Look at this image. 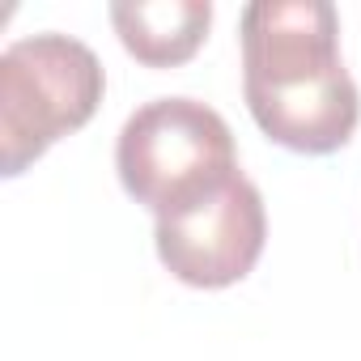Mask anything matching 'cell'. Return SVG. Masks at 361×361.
<instances>
[{"label":"cell","instance_id":"cell-1","mask_svg":"<svg viewBox=\"0 0 361 361\" xmlns=\"http://www.w3.org/2000/svg\"><path fill=\"white\" fill-rule=\"evenodd\" d=\"M243 94L255 123L293 153L348 145L361 94L340 60L327 0H255L243 9Z\"/></svg>","mask_w":361,"mask_h":361},{"label":"cell","instance_id":"cell-2","mask_svg":"<svg viewBox=\"0 0 361 361\" xmlns=\"http://www.w3.org/2000/svg\"><path fill=\"white\" fill-rule=\"evenodd\" d=\"M115 166L123 192L157 217L188 213L238 174L234 132L209 102L153 98L119 132Z\"/></svg>","mask_w":361,"mask_h":361},{"label":"cell","instance_id":"cell-3","mask_svg":"<svg viewBox=\"0 0 361 361\" xmlns=\"http://www.w3.org/2000/svg\"><path fill=\"white\" fill-rule=\"evenodd\" d=\"M98 56L73 35H30L0 56V170L9 178L60 136L85 128L102 102Z\"/></svg>","mask_w":361,"mask_h":361},{"label":"cell","instance_id":"cell-4","mask_svg":"<svg viewBox=\"0 0 361 361\" xmlns=\"http://www.w3.org/2000/svg\"><path fill=\"white\" fill-rule=\"evenodd\" d=\"M153 238L170 276L196 289H226L243 281L264 255V238H268L264 196L238 170L204 204L174 217H157Z\"/></svg>","mask_w":361,"mask_h":361},{"label":"cell","instance_id":"cell-5","mask_svg":"<svg viewBox=\"0 0 361 361\" xmlns=\"http://www.w3.org/2000/svg\"><path fill=\"white\" fill-rule=\"evenodd\" d=\"M119 43L149 68H174L200 51L213 26L209 0H119L111 5Z\"/></svg>","mask_w":361,"mask_h":361}]
</instances>
